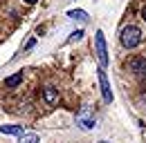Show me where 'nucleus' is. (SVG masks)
<instances>
[{"instance_id": "1", "label": "nucleus", "mask_w": 146, "mask_h": 143, "mask_svg": "<svg viewBox=\"0 0 146 143\" xmlns=\"http://www.w3.org/2000/svg\"><path fill=\"white\" fill-rule=\"evenodd\" d=\"M139 43H142V29L137 25H128L121 29V45L126 49H135Z\"/></svg>"}, {"instance_id": "2", "label": "nucleus", "mask_w": 146, "mask_h": 143, "mask_svg": "<svg viewBox=\"0 0 146 143\" xmlns=\"http://www.w3.org/2000/svg\"><path fill=\"white\" fill-rule=\"evenodd\" d=\"M94 52H97V58H99V65L106 67L108 65V49H106V38H104L101 29L94 34Z\"/></svg>"}, {"instance_id": "3", "label": "nucleus", "mask_w": 146, "mask_h": 143, "mask_svg": "<svg viewBox=\"0 0 146 143\" xmlns=\"http://www.w3.org/2000/svg\"><path fill=\"white\" fill-rule=\"evenodd\" d=\"M128 70L133 72L139 81H146V58L144 56H133L128 60Z\"/></svg>"}, {"instance_id": "4", "label": "nucleus", "mask_w": 146, "mask_h": 143, "mask_svg": "<svg viewBox=\"0 0 146 143\" xmlns=\"http://www.w3.org/2000/svg\"><path fill=\"white\" fill-rule=\"evenodd\" d=\"M76 125H79L81 130H92V127L97 125V121H94V116L90 114V107L88 105H83L81 112L76 114Z\"/></svg>"}, {"instance_id": "5", "label": "nucleus", "mask_w": 146, "mask_h": 143, "mask_svg": "<svg viewBox=\"0 0 146 143\" xmlns=\"http://www.w3.org/2000/svg\"><path fill=\"white\" fill-rule=\"evenodd\" d=\"M99 85H101V96H104V103H112V89H110V83H108V76L106 72L99 70Z\"/></svg>"}, {"instance_id": "6", "label": "nucleus", "mask_w": 146, "mask_h": 143, "mask_svg": "<svg viewBox=\"0 0 146 143\" xmlns=\"http://www.w3.org/2000/svg\"><path fill=\"white\" fill-rule=\"evenodd\" d=\"M43 101H45L47 105H56V103H58V89L52 87V85L43 87Z\"/></svg>"}, {"instance_id": "7", "label": "nucleus", "mask_w": 146, "mask_h": 143, "mask_svg": "<svg viewBox=\"0 0 146 143\" xmlns=\"http://www.w3.org/2000/svg\"><path fill=\"white\" fill-rule=\"evenodd\" d=\"M2 134H14V136H23V125H0Z\"/></svg>"}, {"instance_id": "8", "label": "nucleus", "mask_w": 146, "mask_h": 143, "mask_svg": "<svg viewBox=\"0 0 146 143\" xmlns=\"http://www.w3.org/2000/svg\"><path fill=\"white\" fill-rule=\"evenodd\" d=\"M20 83H23V72L14 74V76H9V78L5 81V87H16V85H20Z\"/></svg>"}, {"instance_id": "9", "label": "nucleus", "mask_w": 146, "mask_h": 143, "mask_svg": "<svg viewBox=\"0 0 146 143\" xmlns=\"http://www.w3.org/2000/svg\"><path fill=\"white\" fill-rule=\"evenodd\" d=\"M18 143H40V136L34 134V132H29V134H23Z\"/></svg>"}, {"instance_id": "10", "label": "nucleus", "mask_w": 146, "mask_h": 143, "mask_svg": "<svg viewBox=\"0 0 146 143\" xmlns=\"http://www.w3.org/2000/svg\"><path fill=\"white\" fill-rule=\"evenodd\" d=\"M68 16L76 18V20H88V14H86L83 9H72V11H68Z\"/></svg>"}, {"instance_id": "11", "label": "nucleus", "mask_w": 146, "mask_h": 143, "mask_svg": "<svg viewBox=\"0 0 146 143\" xmlns=\"http://www.w3.org/2000/svg\"><path fill=\"white\" fill-rule=\"evenodd\" d=\"M81 38H83V31H81V29H79V31H72V34H70V43H74V40H81Z\"/></svg>"}, {"instance_id": "12", "label": "nucleus", "mask_w": 146, "mask_h": 143, "mask_svg": "<svg viewBox=\"0 0 146 143\" xmlns=\"http://www.w3.org/2000/svg\"><path fill=\"white\" fill-rule=\"evenodd\" d=\"M34 43H36V38H32V40H29V43L25 45V49H32V47H34Z\"/></svg>"}, {"instance_id": "13", "label": "nucleus", "mask_w": 146, "mask_h": 143, "mask_svg": "<svg viewBox=\"0 0 146 143\" xmlns=\"http://www.w3.org/2000/svg\"><path fill=\"white\" fill-rule=\"evenodd\" d=\"M142 18L146 20V5H144V9H142Z\"/></svg>"}, {"instance_id": "14", "label": "nucleus", "mask_w": 146, "mask_h": 143, "mask_svg": "<svg viewBox=\"0 0 146 143\" xmlns=\"http://www.w3.org/2000/svg\"><path fill=\"white\" fill-rule=\"evenodd\" d=\"M25 2H27V5H34V2H36V0H25Z\"/></svg>"}, {"instance_id": "15", "label": "nucleus", "mask_w": 146, "mask_h": 143, "mask_svg": "<svg viewBox=\"0 0 146 143\" xmlns=\"http://www.w3.org/2000/svg\"><path fill=\"white\" fill-rule=\"evenodd\" d=\"M99 143H108V141H99Z\"/></svg>"}, {"instance_id": "16", "label": "nucleus", "mask_w": 146, "mask_h": 143, "mask_svg": "<svg viewBox=\"0 0 146 143\" xmlns=\"http://www.w3.org/2000/svg\"><path fill=\"white\" fill-rule=\"evenodd\" d=\"M144 103H146V96H144Z\"/></svg>"}]
</instances>
